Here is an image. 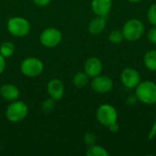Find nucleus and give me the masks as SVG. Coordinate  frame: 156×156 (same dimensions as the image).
Segmentation results:
<instances>
[{
  "mask_svg": "<svg viewBox=\"0 0 156 156\" xmlns=\"http://www.w3.org/2000/svg\"><path fill=\"white\" fill-rule=\"evenodd\" d=\"M124 39L122 31L115 29L111 31V33L109 34V40L113 43V44H120L121 42H122Z\"/></svg>",
  "mask_w": 156,
  "mask_h": 156,
  "instance_id": "nucleus-19",
  "label": "nucleus"
},
{
  "mask_svg": "<svg viewBox=\"0 0 156 156\" xmlns=\"http://www.w3.org/2000/svg\"><path fill=\"white\" fill-rule=\"evenodd\" d=\"M47 90L49 98L54 101H60L65 93V87L63 82L58 79H52L48 82Z\"/></svg>",
  "mask_w": 156,
  "mask_h": 156,
  "instance_id": "nucleus-10",
  "label": "nucleus"
},
{
  "mask_svg": "<svg viewBox=\"0 0 156 156\" xmlns=\"http://www.w3.org/2000/svg\"><path fill=\"white\" fill-rule=\"evenodd\" d=\"M15 53V45L10 41L3 42L0 45V54L5 58H10Z\"/></svg>",
  "mask_w": 156,
  "mask_h": 156,
  "instance_id": "nucleus-18",
  "label": "nucleus"
},
{
  "mask_svg": "<svg viewBox=\"0 0 156 156\" xmlns=\"http://www.w3.org/2000/svg\"><path fill=\"white\" fill-rule=\"evenodd\" d=\"M129 2H132V3H138V2H141L143 0H128Z\"/></svg>",
  "mask_w": 156,
  "mask_h": 156,
  "instance_id": "nucleus-29",
  "label": "nucleus"
},
{
  "mask_svg": "<svg viewBox=\"0 0 156 156\" xmlns=\"http://www.w3.org/2000/svg\"><path fill=\"white\" fill-rule=\"evenodd\" d=\"M106 27V18L103 16H98L93 18L88 25V30L91 35L101 34Z\"/></svg>",
  "mask_w": 156,
  "mask_h": 156,
  "instance_id": "nucleus-14",
  "label": "nucleus"
},
{
  "mask_svg": "<svg viewBox=\"0 0 156 156\" xmlns=\"http://www.w3.org/2000/svg\"><path fill=\"white\" fill-rule=\"evenodd\" d=\"M137 100L144 104L156 103V84L154 81L145 80L140 82L135 90Z\"/></svg>",
  "mask_w": 156,
  "mask_h": 156,
  "instance_id": "nucleus-1",
  "label": "nucleus"
},
{
  "mask_svg": "<svg viewBox=\"0 0 156 156\" xmlns=\"http://www.w3.org/2000/svg\"><path fill=\"white\" fill-rule=\"evenodd\" d=\"M147 38L149 40V42L153 43V44H156V26H154L147 34Z\"/></svg>",
  "mask_w": 156,
  "mask_h": 156,
  "instance_id": "nucleus-23",
  "label": "nucleus"
},
{
  "mask_svg": "<svg viewBox=\"0 0 156 156\" xmlns=\"http://www.w3.org/2000/svg\"><path fill=\"white\" fill-rule=\"evenodd\" d=\"M5 69V58L0 54V74L3 73Z\"/></svg>",
  "mask_w": 156,
  "mask_h": 156,
  "instance_id": "nucleus-25",
  "label": "nucleus"
},
{
  "mask_svg": "<svg viewBox=\"0 0 156 156\" xmlns=\"http://www.w3.org/2000/svg\"><path fill=\"white\" fill-rule=\"evenodd\" d=\"M155 133H156V119H155V122H154V126H153V128H152V130L150 131L149 139H153V138H154V136L155 135Z\"/></svg>",
  "mask_w": 156,
  "mask_h": 156,
  "instance_id": "nucleus-27",
  "label": "nucleus"
},
{
  "mask_svg": "<svg viewBox=\"0 0 156 156\" xmlns=\"http://www.w3.org/2000/svg\"><path fill=\"white\" fill-rule=\"evenodd\" d=\"M113 88V81L108 76L99 75L93 78L91 81V89L98 93H106Z\"/></svg>",
  "mask_w": 156,
  "mask_h": 156,
  "instance_id": "nucleus-9",
  "label": "nucleus"
},
{
  "mask_svg": "<svg viewBox=\"0 0 156 156\" xmlns=\"http://www.w3.org/2000/svg\"><path fill=\"white\" fill-rule=\"evenodd\" d=\"M121 80L122 84L128 89L136 88L141 82V76L139 72L133 68H126L122 71Z\"/></svg>",
  "mask_w": 156,
  "mask_h": 156,
  "instance_id": "nucleus-8",
  "label": "nucleus"
},
{
  "mask_svg": "<svg viewBox=\"0 0 156 156\" xmlns=\"http://www.w3.org/2000/svg\"><path fill=\"white\" fill-rule=\"evenodd\" d=\"M96 118L101 124L108 127L117 122L118 113L116 109L111 104H102L96 112Z\"/></svg>",
  "mask_w": 156,
  "mask_h": 156,
  "instance_id": "nucleus-6",
  "label": "nucleus"
},
{
  "mask_svg": "<svg viewBox=\"0 0 156 156\" xmlns=\"http://www.w3.org/2000/svg\"><path fill=\"white\" fill-rule=\"evenodd\" d=\"M28 113V106L21 101H14L7 106L5 110L6 119L13 123L23 121Z\"/></svg>",
  "mask_w": 156,
  "mask_h": 156,
  "instance_id": "nucleus-3",
  "label": "nucleus"
},
{
  "mask_svg": "<svg viewBox=\"0 0 156 156\" xmlns=\"http://www.w3.org/2000/svg\"><path fill=\"white\" fill-rule=\"evenodd\" d=\"M18 88L12 83H5L0 87V96L7 101H16L19 97Z\"/></svg>",
  "mask_w": 156,
  "mask_h": 156,
  "instance_id": "nucleus-13",
  "label": "nucleus"
},
{
  "mask_svg": "<svg viewBox=\"0 0 156 156\" xmlns=\"http://www.w3.org/2000/svg\"><path fill=\"white\" fill-rule=\"evenodd\" d=\"M102 71V63L99 58L90 57L84 63V72L90 78H95L101 75Z\"/></svg>",
  "mask_w": 156,
  "mask_h": 156,
  "instance_id": "nucleus-11",
  "label": "nucleus"
},
{
  "mask_svg": "<svg viewBox=\"0 0 156 156\" xmlns=\"http://www.w3.org/2000/svg\"><path fill=\"white\" fill-rule=\"evenodd\" d=\"M44 70V64L41 59L35 57H28L23 59L20 64L21 73L28 78H36Z\"/></svg>",
  "mask_w": 156,
  "mask_h": 156,
  "instance_id": "nucleus-4",
  "label": "nucleus"
},
{
  "mask_svg": "<svg viewBox=\"0 0 156 156\" xmlns=\"http://www.w3.org/2000/svg\"><path fill=\"white\" fill-rule=\"evenodd\" d=\"M7 31L16 37H23L29 34L31 25L29 21L22 16H13L8 19L6 24Z\"/></svg>",
  "mask_w": 156,
  "mask_h": 156,
  "instance_id": "nucleus-2",
  "label": "nucleus"
},
{
  "mask_svg": "<svg viewBox=\"0 0 156 156\" xmlns=\"http://www.w3.org/2000/svg\"><path fill=\"white\" fill-rule=\"evenodd\" d=\"M122 31L124 39L128 41H136L142 37L144 32V27L141 20L132 18L123 25Z\"/></svg>",
  "mask_w": 156,
  "mask_h": 156,
  "instance_id": "nucleus-5",
  "label": "nucleus"
},
{
  "mask_svg": "<svg viewBox=\"0 0 156 156\" xmlns=\"http://www.w3.org/2000/svg\"><path fill=\"white\" fill-rule=\"evenodd\" d=\"M86 155L87 156H108L109 153L107 152V150L101 146V145H97V144H93L89 146L87 152H86Z\"/></svg>",
  "mask_w": 156,
  "mask_h": 156,
  "instance_id": "nucleus-17",
  "label": "nucleus"
},
{
  "mask_svg": "<svg viewBox=\"0 0 156 156\" xmlns=\"http://www.w3.org/2000/svg\"><path fill=\"white\" fill-rule=\"evenodd\" d=\"M84 142L89 146L95 144V143H96V136H95V134L92 133H87L85 134V136H84Z\"/></svg>",
  "mask_w": 156,
  "mask_h": 156,
  "instance_id": "nucleus-22",
  "label": "nucleus"
},
{
  "mask_svg": "<svg viewBox=\"0 0 156 156\" xmlns=\"http://www.w3.org/2000/svg\"><path fill=\"white\" fill-rule=\"evenodd\" d=\"M136 100H137V98H136L135 95H134V96H130V97L128 98V100H127V103L130 104V105H133V104L135 103Z\"/></svg>",
  "mask_w": 156,
  "mask_h": 156,
  "instance_id": "nucleus-28",
  "label": "nucleus"
},
{
  "mask_svg": "<svg viewBox=\"0 0 156 156\" xmlns=\"http://www.w3.org/2000/svg\"><path fill=\"white\" fill-rule=\"evenodd\" d=\"M147 17H148L149 22L152 25L156 26V3L153 4L149 7L148 12H147Z\"/></svg>",
  "mask_w": 156,
  "mask_h": 156,
  "instance_id": "nucleus-20",
  "label": "nucleus"
},
{
  "mask_svg": "<svg viewBox=\"0 0 156 156\" xmlns=\"http://www.w3.org/2000/svg\"><path fill=\"white\" fill-rule=\"evenodd\" d=\"M34 4L37 6H47L48 5H49V3L51 2V0H33Z\"/></svg>",
  "mask_w": 156,
  "mask_h": 156,
  "instance_id": "nucleus-24",
  "label": "nucleus"
},
{
  "mask_svg": "<svg viewBox=\"0 0 156 156\" xmlns=\"http://www.w3.org/2000/svg\"><path fill=\"white\" fill-rule=\"evenodd\" d=\"M108 128H109V130H110L112 133H117V132L119 131V129H120L119 124L117 123V122H114V123H112V124H111L110 126H108Z\"/></svg>",
  "mask_w": 156,
  "mask_h": 156,
  "instance_id": "nucleus-26",
  "label": "nucleus"
},
{
  "mask_svg": "<svg viewBox=\"0 0 156 156\" xmlns=\"http://www.w3.org/2000/svg\"><path fill=\"white\" fill-rule=\"evenodd\" d=\"M89 79L90 77L85 73V72H77L74 76H73V79H72V82H73V85L79 89H81V88H84L85 86L88 85L89 83Z\"/></svg>",
  "mask_w": 156,
  "mask_h": 156,
  "instance_id": "nucleus-16",
  "label": "nucleus"
},
{
  "mask_svg": "<svg viewBox=\"0 0 156 156\" xmlns=\"http://www.w3.org/2000/svg\"><path fill=\"white\" fill-rule=\"evenodd\" d=\"M91 10L98 16L106 17L111 12L112 6V0H92Z\"/></svg>",
  "mask_w": 156,
  "mask_h": 156,
  "instance_id": "nucleus-12",
  "label": "nucleus"
},
{
  "mask_svg": "<svg viewBox=\"0 0 156 156\" xmlns=\"http://www.w3.org/2000/svg\"><path fill=\"white\" fill-rule=\"evenodd\" d=\"M54 101H55L52 100L51 98L46 100V101L43 102V104H42V110H43L45 112H51V111L54 109V107H55Z\"/></svg>",
  "mask_w": 156,
  "mask_h": 156,
  "instance_id": "nucleus-21",
  "label": "nucleus"
},
{
  "mask_svg": "<svg viewBox=\"0 0 156 156\" xmlns=\"http://www.w3.org/2000/svg\"><path fill=\"white\" fill-rule=\"evenodd\" d=\"M144 62L148 69L152 71H156V49L146 52L144 58Z\"/></svg>",
  "mask_w": 156,
  "mask_h": 156,
  "instance_id": "nucleus-15",
  "label": "nucleus"
},
{
  "mask_svg": "<svg viewBox=\"0 0 156 156\" xmlns=\"http://www.w3.org/2000/svg\"><path fill=\"white\" fill-rule=\"evenodd\" d=\"M62 40V34L59 29L56 27L45 28L39 36V41L42 46L48 48L57 47Z\"/></svg>",
  "mask_w": 156,
  "mask_h": 156,
  "instance_id": "nucleus-7",
  "label": "nucleus"
}]
</instances>
